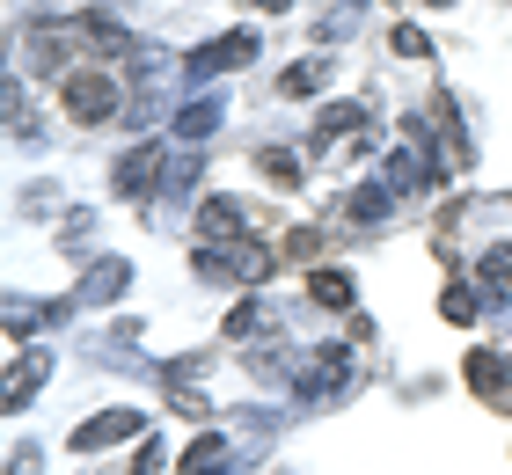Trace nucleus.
Wrapping results in <instances>:
<instances>
[{
    "label": "nucleus",
    "mask_w": 512,
    "mask_h": 475,
    "mask_svg": "<svg viewBox=\"0 0 512 475\" xmlns=\"http://www.w3.org/2000/svg\"><path fill=\"white\" fill-rule=\"evenodd\" d=\"M308 293H315L322 307H352V278H344V271H315Z\"/></svg>",
    "instance_id": "7"
},
{
    "label": "nucleus",
    "mask_w": 512,
    "mask_h": 475,
    "mask_svg": "<svg viewBox=\"0 0 512 475\" xmlns=\"http://www.w3.org/2000/svg\"><path fill=\"white\" fill-rule=\"evenodd\" d=\"M30 388H37V366L15 359V373H8V410H22V402H30Z\"/></svg>",
    "instance_id": "10"
},
{
    "label": "nucleus",
    "mask_w": 512,
    "mask_h": 475,
    "mask_svg": "<svg viewBox=\"0 0 512 475\" xmlns=\"http://www.w3.org/2000/svg\"><path fill=\"white\" fill-rule=\"evenodd\" d=\"M132 432H139V417H132V410H110V417H96V424H81L74 446H81V454H96V446H118V439H132Z\"/></svg>",
    "instance_id": "2"
},
{
    "label": "nucleus",
    "mask_w": 512,
    "mask_h": 475,
    "mask_svg": "<svg viewBox=\"0 0 512 475\" xmlns=\"http://www.w3.org/2000/svg\"><path fill=\"white\" fill-rule=\"evenodd\" d=\"M59 103H66L74 125H103V117L118 110V81H110V66H81V74L59 88Z\"/></svg>",
    "instance_id": "1"
},
{
    "label": "nucleus",
    "mask_w": 512,
    "mask_h": 475,
    "mask_svg": "<svg viewBox=\"0 0 512 475\" xmlns=\"http://www.w3.org/2000/svg\"><path fill=\"white\" fill-rule=\"evenodd\" d=\"M322 81H330V74H322V59H308V66H293V74H286V95H315Z\"/></svg>",
    "instance_id": "11"
},
{
    "label": "nucleus",
    "mask_w": 512,
    "mask_h": 475,
    "mask_svg": "<svg viewBox=\"0 0 512 475\" xmlns=\"http://www.w3.org/2000/svg\"><path fill=\"white\" fill-rule=\"evenodd\" d=\"M388 44H395V52H403V59H425V52H432V44L417 37V30H403V22H395V37H388Z\"/></svg>",
    "instance_id": "12"
},
{
    "label": "nucleus",
    "mask_w": 512,
    "mask_h": 475,
    "mask_svg": "<svg viewBox=\"0 0 512 475\" xmlns=\"http://www.w3.org/2000/svg\"><path fill=\"white\" fill-rule=\"evenodd\" d=\"M249 8H286V0H249Z\"/></svg>",
    "instance_id": "14"
},
{
    "label": "nucleus",
    "mask_w": 512,
    "mask_h": 475,
    "mask_svg": "<svg viewBox=\"0 0 512 475\" xmlns=\"http://www.w3.org/2000/svg\"><path fill=\"white\" fill-rule=\"evenodd\" d=\"M249 52H256V37H220V44H205V52H198V66H205V74H220V66H235Z\"/></svg>",
    "instance_id": "5"
},
{
    "label": "nucleus",
    "mask_w": 512,
    "mask_h": 475,
    "mask_svg": "<svg viewBox=\"0 0 512 475\" xmlns=\"http://www.w3.org/2000/svg\"><path fill=\"white\" fill-rule=\"evenodd\" d=\"M483 271H491V285H505V293H512V249H491V264H483Z\"/></svg>",
    "instance_id": "13"
},
{
    "label": "nucleus",
    "mask_w": 512,
    "mask_h": 475,
    "mask_svg": "<svg viewBox=\"0 0 512 475\" xmlns=\"http://www.w3.org/2000/svg\"><path fill=\"white\" fill-rule=\"evenodd\" d=\"M154 161H161V147H139V154L125 161V169H118V190H125V198H139V190H147V176H154Z\"/></svg>",
    "instance_id": "6"
},
{
    "label": "nucleus",
    "mask_w": 512,
    "mask_h": 475,
    "mask_svg": "<svg viewBox=\"0 0 512 475\" xmlns=\"http://www.w3.org/2000/svg\"><path fill=\"white\" fill-rule=\"evenodd\" d=\"M439 315H447V322H476V315H483V300L469 293V285H447V300H439Z\"/></svg>",
    "instance_id": "8"
},
{
    "label": "nucleus",
    "mask_w": 512,
    "mask_h": 475,
    "mask_svg": "<svg viewBox=\"0 0 512 475\" xmlns=\"http://www.w3.org/2000/svg\"><path fill=\"white\" fill-rule=\"evenodd\" d=\"M425 8H439V0H425Z\"/></svg>",
    "instance_id": "15"
},
{
    "label": "nucleus",
    "mask_w": 512,
    "mask_h": 475,
    "mask_svg": "<svg viewBox=\"0 0 512 475\" xmlns=\"http://www.w3.org/2000/svg\"><path fill=\"white\" fill-rule=\"evenodd\" d=\"M461 373H469V388H476V395L505 402V366H498V351H469V359H461Z\"/></svg>",
    "instance_id": "3"
},
{
    "label": "nucleus",
    "mask_w": 512,
    "mask_h": 475,
    "mask_svg": "<svg viewBox=\"0 0 512 475\" xmlns=\"http://www.w3.org/2000/svg\"><path fill=\"white\" fill-rule=\"evenodd\" d=\"M256 169H264V176H278L286 190L300 183V161H293V154H278V147H271V154H256Z\"/></svg>",
    "instance_id": "9"
},
{
    "label": "nucleus",
    "mask_w": 512,
    "mask_h": 475,
    "mask_svg": "<svg viewBox=\"0 0 512 475\" xmlns=\"http://www.w3.org/2000/svg\"><path fill=\"white\" fill-rule=\"evenodd\" d=\"M235 227H242L235 205H227V198H205V212H198V234H205V242H220V234H235Z\"/></svg>",
    "instance_id": "4"
}]
</instances>
